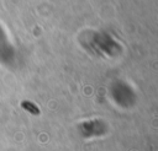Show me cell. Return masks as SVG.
I'll return each mask as SVG.
<instances>
[{
	"mask_svg": "<svg viewBox=\"0 0 158 151\" xmlns=\"http://www.w3.org/2000/svg\"><path fill=\"white\" fill-rule=\"evenodd\" d=\"M21 106H22L23 109L31 112L32 114H40V109H38L33 103H31V102H28V101H23V102L21 103Z\"/></svg>",
	"mask_w": 158,
	"mask_h": 151,
	"instance_id": "obj_1",
	"label": "cell"
}]
</instances>
